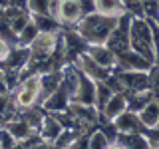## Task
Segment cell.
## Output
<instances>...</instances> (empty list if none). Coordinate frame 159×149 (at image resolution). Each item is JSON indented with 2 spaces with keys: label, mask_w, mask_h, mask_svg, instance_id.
Masks as SVG:
<instances>
[{
  "label": "cell",
  "mask_w": 159,
  "mask_h": 149,
  "mask_svg": "<svg viewBox=\"0 0 159 149\" xmlns=\"http://www.w3.org/2000/svg\"><path fill=\"white\" fill-rule=\"evenodd\" d=\"M14 143H16V139L10 135L4 125H0V149H10Z\"/></svg>",
  "instance_id": "cell-31"
},
{
  "label": "cell",
  "mask_w": 159,
  "mask_h": 149,
  "mask_svg": "<svg viewBox=\"0 0 159 149\" xmlns=\"http://www.w3.org/2000/svg\"><path fill=\"white\" fill-rule=\"evenodd\" d=\"M153 99V93L151 92H131V93H125V102H127V109L133 113L141 111L145 107L147 102Z\"/></svg>",
  "instance_id": "cell-22"
},
{
  "label": "cell",
  "mask_w": 159,
  "mask_h": 149,
  "mask_svg": "<svg viewBox=\"0 0 159 149\" xmlns=\"http://www.w3.org/2000/svg\"><path fill=\"white\" fill-rule=\"evenodd\" d=\"M60 44V32H38V36L30 42V62H44L56 52Z\"/></svg>",
  "instance_id": "cell-4"
},
{
  "label": "cell",
  "mask_w": 159,
  "mask_h": 149,
  "mask_svg": "<svg viewBox=\"0 0 159 149\" xmlns=\"http://www.w3.org/2000/svg\"><path fill=\"white\" fill-rule=\"evenodd\" d=\"M62 131H64V127H62V123L56 119V115L44 113V121H42V125H40V129H38L40 137H42L44 141H48V143H54L60 137Z\"/></svg>",
  "instance_id": "cell-17"
},
{
  "label": "cell",
  "mask_w": 159,
  "mask_h": 149,
  "mask_svg": "<svg viewBox=\"0 0 159 149\" xmlns=\"http://www.w3.org/2000/svg\"><path fill=\"white\" fill-rule=\"evenodd\" d=\"M32 20V16L28 14V10H20V12L16 14V16H12L8 20V26H10V32L14 34V36H18L20 32L24 30V26Z\"/></svg>",
  "instance_id": "cell-27"
},
{
  "label": "cell",
  "mask_w": 159,
  "mask_h": 149,
  "mask_svg": "<svg viewBox=\"0 0 159 149\" xmlns=\"http://www.w3.org/2000/svg\"><path fill=\"white\" fill-rule=\"evenodd\" d=\"M28 64H30V50H28V46H18V44H14V46L10 48L6 60L0 64V68L2 70H16V72H22Z\"/></svg>",
  "instance_id": "cell-10"
},
{
  "label": "cell",
  "mask_w": 159,
  "mask_h": 149,
  "mask_svg": "<svg viewBox=\"0 0 159 149\" xmlns=\"http://www.w3.org/2000/svg\"><path fill=\"white\" fill-rule=\"evenodd\" d=\"M129 48L133 52L141 54L145 60L153 64V28L151 20L143 16H131L129 20Z\"/></svg>",
  "instance_id": "cell-2"
},
{
  "label": "cell",
  "mask_w": 159,
  "mask_h": 149,
  "mask_svg": "<svg viewBox=\"0 0 159 149\" xmlns=\"http://www.w3.org/2000/svg\"><path fill=\"white\" fill-rule=\"evenodd\" d=\"M4 127L8 129V133H10V135H12L14 139H16V141H26V139L34 133V129L30 127L20 115H18V117H16V115L10 117L8 121L4 123Z\"/></svg>",
  "instance_id": "cell-20"
},
{
  "label": "cell",
  "mask_w": 159,
  "mask_h": 149,
  "mask_svg": "<svg viewBox=\"0 0 159 149\" xmlns=\"http://www.w3.org/2000/svg\"><path fill=\"white\" fill-rule=\"evenodd\" d=\"M86 54L102 68L116 70V52L107 44H89L86 48Z\"/></svg>",
  "instance_id": "cell-11"
},
{
  "label": "cell",
  "mask_w": 159,
  "mask_h": 149,
  "mask_svg": "<svg viewBox=\"0 0 159 149\" xmlns=\"http://www.w3.org/2000/svg\"><path fill=\"white\" fill-rule=\"evenodd\" d=\"M117 143H121L125 149H149L145 133H119Z\"/></svg>",
  "instance_id": "cell-21"
},
{
  "label": "cell",
  "mask_w": 159,
  "mask_h": 149,
  "mask_svg": "<svg viewBox=\"0 0 159 149\" xmlns=\"http://www.w3.org/2000/svg\"><path fill=\"white\" fill-rule=\"evenodd\" d=\"M89 131H92V129H89ZM89 131L80 133L66 149H89Z\"/></svg>",
  "instance_id": "cell-30"
},
{
  "label": "cell",
  "mask_w": 159,
  "mask_h": 149,
  "mask_svg": "<svg viewBox=\"0 0 159 149\" xmlns=\"http://www.w3.org/2000/svg\"><path fill=\"white\" fill-rule=\"evenodd\" d=\"M145 137L149 139V141H157V143H159V127L145 129Z\"/></svg>",
  "instance_id": "cell-34"
},
{
  "label": "cell",
  "mask_w": 159,
  "mask_h": 149,
  "mask_svg": "<svg viewBox=\"0 0 159 149\" xmlns=\"http://www.w3.org/2000/svg\"><path fill=\"white\" fill-rule=\"evenodd\" d=\"M70 102H72V99H70V96L66 93V89L60 86L52 96L46 97L42 103H40V107H42L46 113H60V111H66L68 109Z\"/></svg>",
  "instance_id": "cell-15"
},
{
  "label": "cell",
  "mask_w": 159,
  "mask_h": 149,
  "mask_svg": "<svg viewBox=\"0 0 159 149\" xmlns=\"http://www.w3.org/2000/svg\"><path fill=\"white\" fill-rule=\"evenodd\" d=\"M137 117L141 121L143 129H153L159 125V99L153 97L151 102L145 103V107L141 111H137Z\"/></svg>",
  "instance_id": "cell-19"
},
{
  "label": "cell",
  "mask_w": 159,
  "mask_h": 149,
  "mask_svg": "<svg viewBox=\"0 0 159 149\" xmlns=\"http://www.w3.org/2000/svg\"><path fill=\"white\" fill-rule=\"evenodd\" d=\"M10 48H12V44L8 42V40H4L2 36H0V64L6 60V56H8V52H10Z\"/></svg>",
  "instance_id": "cell-33"
},
{
  "label": "cell",
  "mask_w": 159,
  "mask_h": 149,
  "mask_svg": "<svg viewBox=\"0 0 159 149\" xmlns=\"http://www.w3.org/2000/svg\"><path fill=\"white\" fill-rule=\"evenodd\" d=\"M62 70H50V72L40 74V103L46 97H50L60 86H62V78H64Z\"/></svg>",
  "instance_id": "cell-13"
},
{
  "label": "cell",
  "mask_w": 159,
  "mask_h": 149,
  "mask_svg": "<svg viewBox=\"0 0 159 149\" xmlns=\"http://www.w3.org/2000/svg\"><path fill=\"white\" fill-rule=\"evenodd\" d=\"M32 149H56V145H54V143H48V141H40L38 145H34Z\"/></svg>",
  "instance_id": "cell-37"
},
{
  "label": "cell",
  "mask_w": 159,
  "mask_h": 149,
  "mask_svg": "<svg viewBox=\"0 0 159 149\" xmlns=\"http://www.w3.org/2000/svg\"><path fill=\"white\" fill-rule=\"evenodd\" d=\"M109 145V139L102 133V129L93 127L89 131V149H107Z\"/></svg>",
  "instance_id": "cell-29"
},
{
  "label": "cell",
  "mask_w": 159,
  "mask_h": 149,
  "mask_svg": "<svg viewBox=\"0 0 159 149\" xmlns=\"http://www.w3.org/2000/svg\"><path fill=\"white\" fill-rule=\"evenodd\" d=\"M38 32H40V30H38L36 24H34V20H30L26 26H24V30L16 36V44H18V46H30V42L38 36Z\"/></svg>",
  "instance_id": "cell-28"
},
{
  "label": "cell",
  "mask_w": 159,
  "mask_h": 149,
  "mask_svg": "<svg viewBox=\"0 0 159 149\" xmlns=\"http://www.w3.org/2000/svg\"><path fill=\"white\" fill-rule=\"evenodd\" d=\"M117 20L119 18H109V16H102L98 12H92L80 20L74 26V30L88 46L89 44H106L111 36L113 28L117 26Z\"/></svg>",
  "instance_id": "cell-1"
},
{
  "label": "cell",
  "mask_w": 159,
  "mask_h": 149,
  "mask_svg": "<svg viewBox=\"0 0 159 149\" xmlns=\"http://www.w3.org/2000/svg\"><path fill=\"white\" fill-rule=\"evenodd\" d=\"M151 72V70H149ZM149 72H135V70H113V74L119 78L123 88V93L131 92H149L151 88V76Z\"/></svg>",
  "instance_id": "cell-5"
},
{
  "label": "cell",
  "mask_w": 159,
  "mask_h": 149,
  "mask_svg": "<svg viewBox=\"0 0 159 149\" xmlns=\"http://www.w3.org/2000/svg\"><path fill=\"white\" fill-rule=\"evenodd\" d=\"M80 4H82L84 16H86V14H92V12H93V0H80Z\"/></svg>",
  "instance_id": "cell-35"
},
{
  "label": "cell",
  "mask_w": 159,
  "mask_h": 149,
  "mask_svg": "<svg viewBox=\"0 0 159 149\" xmlns=\"http://www.w3.org/2000/svg\"><path fill=\"white\" fill-rule=\"evenodd\" d=\"M107 149H125V147H123L121 143H117V141H116V143H109V145H107Z\"/></svg>",
  "instance_id": "cell-38"
},
{
  "label": "cell",
  "mask_w": 159,
  "mask_h": 149,
  "mask_svg": "<svg viewBox=\"0 0 159 149\" xmlns=\"http://www.w3.org/2000/svg\"><path fill=\"white\" fill-rule=\"evenodd\" d=\"M111 96H113V92L106 82H96V103H93V106H96L98 111H102L103 106L109 102Z\"/></svg>",
  "instance_id": "cell-26"
},
{
  "label": "cell",
  "mask_w": 159,
  "mask_h": 149,
  "mask_svg": "<svg viewBox=\"0 0 159 149\" xmlns=\"http://www.w3.org/2000/svg\"><path fill=\"white\" fill-rule=\"evenodd\" d=\"M0 93H10L6 86V78H4V70L0 68Z\"/></svg>",
  "instance_id": "cell-36"
},
{
  "label": "cell",
  "mask_w": 159,
  "mask_h": 149,
  "mask_svg": "<svg viewBox=\"0 0 159 149\" xmlns=\"http://www.w3.org/2000/svg\"><path fill=\"white\" fill-rule=\"evenodd\" d=\"M127 109V102H125V93H113L109 97V102L103 106V109L99 111V115L107 121H113L119 113H123Z\"/></svg>",
  "instance_id": "cell-18"
},
{
  "label": "cell",
  "mask_w": 159,
  "mask_h": 149,
  "mask_svg": "<svg viewBox=\"0 0 159 149\" xmlns=\"http://www.w3.org/2000/svg\"><path fill=\"white\" fill-rule=\"evenodd\" d=\"M129 20H131V14H125L117 20V26L113 28L111 36L107 40V46L113 50V52H121V50L129 48Z\"/></svg>",
  "instance_id": "cell-9"
},
{
  "label": "cell",
  "mask_w": 159,
  "mask_h": 149,
  "mask_svg": "<svg viewBox=\"0 0 159 149\" xmlns=\"http://www.w3.org/2000/svg\"><path fill=\"white\" fill-rule=\"evenodd\" d=\"M26 10L30 16H46L52 14V6H50V0H26ZM54 16V14H52Z\"/></svg>",
  "instance_id": "cell-25"
},
{
  "label": "cell",
  "mask_w": 159,
  "mask_h": 149,
  "mask_svg": "<svg viewBox=\"0 0 159 149\" xmlns=\"http://www.w3.org/2000/svg\"><path fill=\"white\" fill-rule=\"evenodd\" d=\"M93 12L109 18H121L127 14V6L123 0H93Z\"/></svg>",
  "instance_id": "cell-16"
},
{
  "label": "cell",
  "mask_w": 159,
  "mask_h": 149,
  "mask_svg": "<svg viewBox=\"0 0 159 149\" xmlns=\"http://www.w3.org/2000/svg\"><path fill=\"white\" fill-rule=\"evenodd\" d=\"M149 76H151V88H149V92L153 93L155 99H159V68L153 66L151 72H149Z\"/></svg>",
  "instance_id": "cell-32"
},
{
  "label": "cell",
  "mask_w": 159,
  "mask_h": 149,
  "mask_svg": "<svg viewBox=\"0 0 159 149\" xmlns=\"http://www.w3.org/2000/svg\"><path fill=\"white\" fill-rule=\"evenodd\" d=\"M74 66H76L80 72L84 74V76H88L89 79H93V82H106V79L111 76L113 70H107V68H102L99 64H96L92 58L88 56L86 52L80 54L76 58V62H74Z\"/></svg>",
  "instance_id": "cell-8"
},
{
  "label": "cell",
  "mask_w": 159,
  "mask_h": 149,
  "mask_svg": "<svg viewBox=\"0 0 159 149\" xmlns=\"http://www.w3.org/2000/svg\"><path fill=\"white\" fill-rule=\"evenodd\" d=\"M44 113H46V111H44L40 106H34V107H28V109H20V117H22L24 121L34 129V131H38L40 125H42Z\"/></svg>",
  "instance_id": "cell-23"
},
{
  "label": "cell",
  "mask_w": 159,
  "mask_h": 149,
  "mask_svg": "<svg viewBox=\"0 0 159 149\" xmlns=\"http://www.w3.org/2000/svg\"><path fill=\"white\" fill-rule=\"evenodd\" d=\"M32 20L38 26L40 32H60V28H62V24L58 22V18L52 16V14H46V16H32Z\"/></svg>",
  "instance_id": "cell-24"
},
{
  "label": "cell",
  "mask_w": 159,
  "mask_h": 149,
  "mask_svg": "<svg viewBox=\"0 0 159 149\" xmlns=\"http://www.w3.org/2000/svg\"><path fill=\"white\" fill-rule=\"evenodd\" d=\"M113 125L119 133H145V129H143L141 121H139L137 113L129 111L125 109L123 113H119V115L113 119Z\"/></svg>",
  "instance_id": "cell-14"
},
{
  "label": "cell",
  "mask_w": 159,
  "mask_h": 149,
  "mask_svg": "<svg viewBox=\"0 0 159 149\" xmlns=\"http://www.w3.org/2000/svg\"><path fill=\"white\" fill-rule=\"evenodd\" d=\"M155 24H157V28H159V18H157V20H155Z\"/></svg>",
  "instance_id": "cell-40"
},
{
  "label": "cell",
  "mask_w": 159,
  "mask_h": 149,
  "mask_svg": "<svg viewBox=\"0 0 159 149\" xmlns=\"http://www.w3.org/2000/svg\"><path fill=\"white\" fill-rule=\"evenodd\" d=\"M54 16L58 18V22L62 24V26L74 28L80 20L84 18L82 4H80V0H60V4H58L56 14H54Z\"/></svg>",
  "instance_id": "cell-7"
},
{
  "label": "cell",
  "mask_w": 159,
  "mask_h": 149,
  "mask_svg": "<svg viewBox=\"0 0 159 149\" xmlns=\"http://www.w3.org/2000/svg\"><path fill=\"white\" fill-rule=\"evenodd\" d=\"M72 102L84 103V106H93V103H96V82L89 79L88 76H84L82 72H80L78 88H76V93H74ZM93 107H96V106H93Z\"/></svg>",
  "instance_id": "cell-12"
},
{
  "label": "cell",
  "mask_w": 159,
  "mask_h": 149,
  "mask_svg": "<svg viewBox=\"0 0 159 149\" xmlns=\"http://www.w3.org/2000/svg\"><path fill=\"white\" fill-rule=\"evenodd\" d=\"M153 64L145 60L141 54L133 52L131 48L121 50L116 54V70H135V72H149Z\"/></svg>",
  "instance_id": "cell-6"
},
{
  "label": "cell",
  "mask_w": 159,
  "mask_h": 149,
  "mask_svg": "<svg viewBox=\"0 0 159 149\" xmlns=\"http://www.w3.org/2000/svg\"><path fill=\"white\" fill-rule=\"evenodd\" d=\"M157 14H159V0H157Z\"/></svg>",
  "instance_id": "cell-39"
},
{
  "label": "cell",
  "mask_w": 159,
  "mask_h": 149,
  "mask_svg": "<svg viewBox=\"0 0 159 149\" xmlns=\"http://www.w3.org/2000/svg\"><path fill=\"white\" fill-rule=\"evenodd\" d=\"M157 127H159V125H157Z\"/></svg>",
  "instance_id": "cell-41"
},
{
  "label": "cell",
  "mask_w": 159,
  "mask_h": 149,
  "mask_svg": "<svg viewBox=\"0 0 159 149\" xmlns=\"http://www.w3.org/2000/svg\"><path fill=\"white\" fill-rule=\"evenodd\" d=\"M12 97L18 109H28V107L40 106V74L24 78L18 84V88L12 92Z\"/></svg>",
  "instance_id": "cell-3"
}]
</instances>
